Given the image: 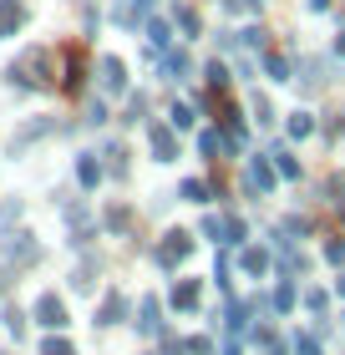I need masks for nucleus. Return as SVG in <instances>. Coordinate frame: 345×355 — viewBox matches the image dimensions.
<instances>
[{"label": "nucleus", "mask_w": 345, "mask_h": 355, "mask_svg": "<svg viewBox=\"0 0 345 355\" xmlns=\"http://www.w3.org/2000/svg\"><path fill=\"white\" fill-rule=\"evenodd\" d=\"M162 71H168V82H183V76H188V56L168 51V56H162Z\"/></svg>", "instance_id": "obj_17"}, {"label": "nucleus", "mask_w": 345, "mask_h": 355, "mask_svg": "<svg viewBox=\"0 0 345 355\" xmlns=\"http://www.w3.org/2000/svg\"><path fill=\"white\" fill-rule=\"evenodd\" d=\"M76 183H81V188H96V183H102V163H96L92 153L76 157Z\"/></svg>", "instance_id": "obj_13"}, {"label": "nucleus", "mask_w": 345, "mask_h": 355, "mask_svg": "<svg viewBox=\"0 0 345 355\" xmlns=\"http://www.w3.org/2000/svg\"><path fill=\"white\" fill-rule=\"evenodd\" d=\"M203 82H208L213 92H224V87H228V67H224V61H208V67H203Z\"/></svg>", "instance_id": "obj_20"}, {"label": "nucleus", "mask_w": 345, "mask_h": 355, "mask_svg": "<svg viewBox=\"0 0 345 355\" xmlns=\"http://www.w3.org/2000/svg\"><path fill=\"white\" fill-rule=\"evenodd\" d=\"M239 264L259 279V274H269V249H244V254H239Z\"/></svg>", "instance_id": "obj_15"}, {"label": "nucleus", "mask_w": 345, "mask_h": 355, "mask_svg": "<svg viewBox=\"0 0 345 355\" xmlns=\"http://www.w3.org/2000/svg\"><path fill=\"white\" fill-rule=\"evenodd\" d=\"M249 6H259V0H249Z\"/></svg>", "instance_id": "obj_39"}, {"label": "nucleus", "mask_w": 345, "mask_h": 355, "mask_svg": "<svg viewBox=\"0 0 345 355\" xmlns=\"http://www.w3.org/2000/svg\"><path fill=\"white\" fill-rule=\"evenodd\" d=\"M178 198H183V203H208V183H203V178H188V183L178 188Z\"/></svg>", "instance_id": "obj_18"}, {"label": "nucleus", "mask_w": 345, "mask_h": 355, "mask_svg": "<svg viewBox=\"0 0 345 355\" xmlns=\"http://www.w3.org/2000/svg\"><path fill=\"white\" fill-rule=\"evenodd\" d=\"M199 300H203L199 279H178L173 284V310H199Z\"/></svg>", "instance_id": "obj_10"}, {"label": "nucleus", "mask_w": 345, "mask_h": 355, "mask_svg": "<svg viewBox=\"0 0 345 355\" xmlns=\"http://www.w3.org/2000/svg\"><path fill=\"white\" fill-rule=\"evenodd\" d=\"M305 6H310V10H330V0H305Z\"/></svg>", "instance_id": "obj_35"}, {"label": "nucleus", "mask_w": 345, "mask_h": 355, "mask_svg": "<svg viewBox=\"0 0 345 355\" xmlns=\"http://www.w3.org/2000/svg\"><path fill=\"white\" fill-rule=\"evenodd\" d=\"M117 320H127V300L117 295V289H112V295L96 304V325H117Z\"/></svg>", "instance_id": "obj_11"}, {"label": "nucleus", "mask_w": 345, "mask_h": 355, "mask_svg": "<svg viewBox=\"0 0 345 355\" xmlns=\"http://www.w3.org/2000/svg\"><path fill=\"white\" fill-rule=\"evenodd\" d=\"M107 223H112V229H127V223H133V214H127V208H112Z\"/></svg>", "instance_id": "obj_33"}, {"label": "nucleus", "mask_w": 345, "mask_h": 355, "mask_svg": "<svg viewBox=\"0 0 345 355\" xmlns=\"http://www.w3.org/2000/svg\"><path fill=\"white\" fill-rule=\"evenodd\" d=\"M199 148H203L208 163H219V132H203V137H199Z\"/></svg>", "instance_id": "obj_28"}, {"label": "nucleus", "mask_w": 345, "mask_h": 355, "mask_svg": "<svg viewBox=\"0 0 345 355\" xmlns=\"http://www.w3.org/2000/svg\"><path fill=\"white\" fill-rule=\"evenodd\" d=\"M335 51H340V56H345V36H340V41H335Z\"/></svg>", "instance_id": "obj_38"}, {"label": "nucleus", "mask_w": 345, "mask_h": 355, "mask_svg": "<svg viewBox=\"0 0 345 355\" xmlns=\"http://www.w3.org/2000/svg\"><path fill=\"white\" fill-rule=\"evenodd\" d=\"M244 234H249V229H244V218H228V244H244Z\"/></svg>", "instance_id": "obj_34"}, {"label": "nucleus", "mask_w": 345, "mask_h": 355, "mask_svg": "<svg viewBox=\"0 0 345 355\" xmlns=\"http://www.w3.org/2000/svg\"><path fill=\"white\" fill-rule=\"evenodd\" d=\"M137 330H142V335H162V304H158L153 295L137 304Z\"/></svg>", "instance_id": "obj_9"}, {"label": "nucleus", "mask_w": 345, "mask_h": 355, "mask_svg": "<svg viewBox=\"0 0 345 355\" xmlns=\"http://www.w3.org/2000/svg\"><path fill=\"white\" fill-rule=\"evenodd\" d=\"M269 163H274L269 153H254V157H249V183H254L259 193H269V188H274V173H279V168H269Z\"/></svg>", "instance_id": "obj_8"}, {"label": "nucleus", "mask_w": 345, "mask_h": 355, "mask_svg": "<svg viewBox=\"0 0 345 355\" xmlns=\"http://www.w3.org/2000/svg\"><path fill=\"white\" fill-rule=\"evenodd\" d=\"M36 254H41V249H36V239H31L26 229L6 239V259H10V264H31V259H36Z\"/></svg>", "instance_id": "obj_6"}, {"label": "nucleus", "mask_w": 345, "mask_h": 355, "mask_svg": "<svg viewBox=\"0 0 345 355\" xmlns=\"http://www.w3.org/2000/svg\"><path fill=\"white\" fill-rule=\"evenodd\" d=\"M264 71H269V82H289V61L285 56H264Z\"/></svg>", "instance_id": "obj_22"}, {"label": "nucleus", "mask_w": 345, "mask_h": 355, "mask_svg": "<svg viewBox=\"0 0 345 355\" xmlns=\"http://www.w3.org/2000/svg\"><path fill=\"white\" fill-rule=\"evenodd\" d=\"M147 142H153V157H158V163H173V157H178V137H173V127H147Z\"/></svg>", "instance_id": "obj_5"}, {"label": "nucleus", "mask_w": 345, "mask_h": 355, "mask_svg": "<svg viewBox=\"0 0 345 355\" xmlns=\"http://www.w3.org/2000/svg\"><path fill=\"white\" fill-rule=\"evenodd\" d=\"M6 330L15 335V340H21V335H26V315L15 310V304H6Z\"/></svg>", "instance_id": "obj_23"}, {"label": "nucleus", "mask_w": 345, "mask_h": 355, "mask_svg": "<svg viewBox=\"0 0 345 355\" xmlns=\"http://www.w3.org/2000/svg\"><path fill=\"white\" fill-rule=\"evenodd\" d=\"M178 26H183V36H199V15H193V10H178Z\"/></svg>", "instance_id": "obj_29"}, {"label": "nucleus", "mask_w": 345, "mask_h": 355, "mask_svg": "<svg viewBox=\"0 0 345 355\" xmlns=\"http://www.w3.org/2000/svg\"><path fill=\"white\" fill-rule=\"evenodd\" d=\"M249 325V304H228V330H244Z\"/></svg>", "instance_id": "obj_26"}, {"label": "nucleus", "mask_w": 345, "mask_h": 355, "mask_svg": "<svg viewBox=\"0 0 345 355\" xmlns=\"http://www.w3.org/2000/svg\"><path fill=\"white\" fill-rule=\"evenodd\" d=\"M168 117H173V127H178V132H188V127L199 122V112H193L188 102H173V112H168Z\"/></svg>", "instance_id": "obj_19"}, {"label": "nucleus", "mask_w": 345, "mask_h": 355, "mask_svg": "<svg viewBox=\"0 0 345 355\" xmlns=\"http://www.w3.org/2000/svg\"><path fill=\"white\" fill-rule=\"evenodd\" d=\"M285 132H289L294 142H305V137H315V117H310V112H289V122H285Z\"/></svg>", "instance_id": "obj_14"}, {"label": "nucleus", "mask_w": 345, "mask_h": 355, "mask_svg": "<svg viewBox=\"0 0 345 355\" xmlns=\"http://www.w3.org/2000/svg\"><path fill=\"white\" fill-rule=\"evenodd\" d=\"M239 41H244V46H264V31H259V26H244Z\"/></svg>", "instance_id": "obj_31"}, {"label": "nucleus", "mask_w": 345, "mask_h": 355, "mask_svg": "<svg viewBox=\"0 0 345 355\" xmlns=\"http://www.w3.org/2000/svg\"><path fill=\"white\" fill-rule=\"evenodd\" d=\"M325 259H330V264H345V239H330V244H325Z\"/></svg>", "instance_id": "obj_30"}, {"label": "nucleus", "mask_w": 345, "mask_h": 355, "mask_svg": "<svg viewBox=\"0 0 345 355\" xmlns=\"http://www.w3.org/2000/svg\"><path fill=\"white\" fill-rule=\"evenodd\" d=\"M107 168L122 178V173H127V148H107Z\"/></svg>", "instance_id": "obj_27"}, {"label": "nucleus", "mask_w": 345, "mask_h": 355, "mask_svg": "<svg viewBox=\"0 0 345 355\" xmlns=\"http://www.w3.org/2000/svg\"><path fill=\"white\" fill-rule=\"evenodd\" d=\"M269 157H274L279 178H300V163H294V153H289V148H279V142H274V148H269Z\"/></svg>", "instance_id": "obj_16"}, {"label": "nucleus", "mask_w": 345, "mask_h": 355, "mask_svg": "<svg viewBox=\"0 0 345 355\" xmlns=\"http://www.w3.org/2000/svg\"><path fill=\"white\" fill-rule=\"evenodd\" d=\"M147 46H153V56H158V51L168 56V46H173V26H168V21H147Z\"/></svg>", "instance_id": "obj_12"}, {"label": "nucleus", "mask_w": 345, "mask_h": 355, "mask_svg": "<svg viewBox=\"0 0 345 355\" xmlns=\"http://www.w3.org/2000/svg\"><path fill=\"white\" fill-rule=\"evenodd\" d=\"M96 76H102V92H112V96L127 92V67H122L117 56H102V61H96Z\"/></svg>", "instance_id": "obj_4"}, {"label": "nucleus", "mask_w": 345, "mask_h": 355, "mask_svg": "<svg viewBox=\"0 0 345 355\" xmlns=\"http://www.w3.org/2000/svg\"><path fill=\"white\" fill-rule=\"evenodd\" d=\"M76 87H81V56L71 51L67 56V92H76Z\"/></svg>", "instance_id": "obj_25"}, {"label": "nucleus", "mask_w": 345, "mask_h": 355, "mask_svg": "<svg viewBox=\"0 0 345 355\" xmlns=\"http://www.w3.org/2000/svg\"><path fill=\"white\" fill-rule=\"evenodd\" d=\"M6 284H10V279H6V274H0V300H6Z\"/></svg>", "instance_id": "obj_36"}, {"label": "nucleus", "mask_w": 345, "mask_h": 355, "mask_svg": "<svg viewBox=\"0 0 345 355\" xmlns=\"http://www.w3.org/2000/svg\"><path fill=\"white\" fill-rule=\"evenodd\" d=\"M41 355H76V345L67 335H51V340H41Z\"/></svg>", "instance_id": "obj_21"}, {"label": "nucleus", "mask_w": 345, "mask_h": 355, "mask_svg": "<svg viewBox=\"0 0 345 355\" xmlns=\"http://www.w3.org/2000/svg\"><path fill=\"white\" fill-rule=\"evenodd\" d=\"M21 26H26V6L21 0H0V41H10Z\"/></svg>", "instance_id": "obj_7"}, {"label": "nucleus", "mask_w": 345, "mask_h": 355, "mask_svg": "<svg viewBox=\"0 0 345 355\" xmlns=\"http://www.w3.org/2000/svg\"><path fill=\"white\" fill-rule=\"evenodd\" d=\"M36 325L67 330V304H61V295H41V300H36Z\"/></svg>", "instance_id": "obj_3"}, {"label": "nucleus", "mask_w": 345, "mask_h": 355, "mask_svg": "<svg viewBox=\"0 0 345 355\" xmlns=\"http://www.w3.org/2000/svg\"><path fill=\"white\" fill-rule=\"evenodd\" d=\"M335 289H340V300H345V274H340V284H335Z\"/></svg>", "instance_id": "obj_37"}, {"label": "nucleus", "mask_w": 345, "mask_h": 355, "mask_svg": "<svg viewBox=\"0 0 345 355\" xmlns=\"http://www.w3.org/2000/svg\"><path fill=\"white\" fill-rule=\"evenodd\" d=\"M274 310H294V284H289V279L274 289Z\"/></svg>", "instance_id": "obj_24"}, {"label": "nucleus", "mask_w": 345, "mask_h": 355, "mask_svg": "<svg viewBox=\"0 0 345 355\" xmlns=\"http://www.w3.org/2000/svg\"><path fill=\"white\" fill-rule=\"evenodd\" d=\"M188 249H193V239L183 229H168V234H162V244H158V264L162 269H178V264L188 259Z\"/></svg>", "instance_id": "obj_2"}, {"label": "nucleus", "mask_w": 345, "mask_h": 355, "mask_svg": "<svg viewBox=\"0 0 345 355\" xmlns=\"http://www.w3.org/2000/svg\"><path fill=\"white\" fill-rule=\"evenodd\" d=\"M305 304H310L315 315H325V304H330V300H325V289H310V295H305Z\"/></svg>", "instance_id": "obj_32"}, {"label": "nucleus", "mask_w": 345, "mask_h": 355, "mask_svg": "<svg viewBox=\"0 0 345 355\" xmlns=\"http://www.w3.org/2000/svg\"><path fill=\"white\" fill-rule=\"evenodd\" d=\"M46 71H51V56H46L41 46H31V51L10 67V82H21V87H46V82H51Z\"/></svg>", "instance_id": "obj_1"}]
</instances>
